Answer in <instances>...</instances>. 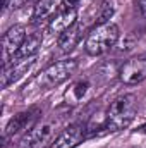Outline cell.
<instances>
[{
    "label": "cell",
    "instance_id": "2",
    "mask_svg": "<svg viewBox=\"0 0 146 148\" xmlns=\"http://www.w3.org/2000/svg\"><path fill=\"white\" fill-rule=\"evenodd\" d=\"M119 40V28L113 23H105L100 26H95L89 29L86 41H84V50L86 53L96 57L102 55L105 52H108L110 48L117 43Z\"/></svg>",
    "mask_w": 146,
    "mask_h": 148
},
{
    "label": "cell",
    "instance_id": "9",
    "mask_svg": "<svg viewBox=\"0 0 146 148\" xmlns=\"http://www.w3.org/2000/svg\"><path fill=\"white\" fill-rule=\"evenodd\" d=\"M33 64H35V57H29V59H10V62L3 64L2 88H7L9 84L16 83Z\"/></svg>",
    "mask_w": 146,
    "mask_h": 148
},
{
    "label": "cell",
    "instance_id": "5",
    "mask_svg": "<svg viewBox=\"0 0 146 148\" xmlns=\"http://www.w3.org/2000/svg\"><path fill=\"white\" fill-rule=\"evenodd\" d=\"M119 79L127 86L143 83L146 79V57H134L126 60L119 69Z\"/></svg>",
    "mask_w": 146,
    "mask_h": 148
},
{
    "label": "cell",
    "instance_id": "8",
    "mask_svg": "<svg viewBox=\"0 0 146 148\" xmlns=\"http://www.w3.org/2000/svg\"><path fill=\"white\" fill-rule=\"evenodd\" d=\"M113 14V0H98L95 3H91V7L86 12V21H83V26H100L110 23L108 19Z\"/></svg>",
    "mask_w": 146,
    "mask_h": 148
},
{
    "label": "cell",
    "instance_id": "10",
    "mask_svg": "<svg viewBox=\"0 0 146 148\" xmlns=\"http://www.w3.org/2000/svg\"><path fill=\"white\" fill-rule=\"evenodd\" d=\"M86 134V127L83 124H72L69 127H65L53 141L50 148H76Z\"/></svg>",
    "mask_w": 146,
    "mask_h": 148
},
{
    "label": "cell",
    "instance_id": "16",
    "mask_svg": "<svg viewBox=\"0 0 146 148\" xmlns=\"http://www.w3.org/2000/svg\"><path fill=\"white\" fill-rule=\"evenodd\" d=\"M79 2H81V0H62L59 10H72V9H77Z\"/></svg>",
    "mask_w": 146,
    "mask_h": 148
},
{
    "label": "cell",
    "instance_id": "7",
    "mask_svg": "<svg viewBox=\"0 0 146 148\" xmlns=\"http://www.w3.org/2000/svg\"><path fill=\"white\" fill-rule=\"evenodd\" d=\"M26 40V28L23 24H14L7 29V33L2 38V48H3V64L9 62V59H12L17 50L21 48V45Z\"/></svg>",
    "mask_w": 146,
    "mask_h": 148
},
{
    "label": "cell",
    "instance_id": "18",
    "mask_svg": "<svg viewBox=\"0 0 146 148\" xmlns=\"http://www.w3.org/2000/svg\"><path fill=\"white\" fill-rule=\"evenodd\" d=\"M136 9L143 17H146V0H136Z\"/></svg>",
    "mask_w": 146,
    "mask_h": 148
},
{
    "label": "cell",
    "instance_id": "13",
    "mask_svg": "<svg viewBox=\"0 0 146 148\" xmlns=\"http://www.w3.org/2000/svg\"><path fill=\"white\" fill-rule=\"evenodd\" d=\"M83 29L84 26L81 23H76L74 26H71L69 29H65L64 33L59 35V47L62 52H71L76 48V45L79 43V40L83 36Z\"/></svg>",
    "mask_w": 146,
    "mask_h": 148
},
{
    "label": "cell",
    "instance_id": "11",
    "mask_svg": "<svg viewBox=\"0 0 146 148\" xmlns=\"http://www.w3.org/2000/svg\"><path fill=\"white\" fill-rule=\"evenodd\" d=\"M77 23V9H72V10H59L52 19H50V33H64L65 29H69L71 26H74Z\"/></svg>",
    "mask_w": 146,
    "mask_h": 148
},
{
    "label": "cell",
    "instance_id": "12",
    "mask_svg": "<svg viewBox=\"0 0 146 148\" xmlns=\"http://www.w3.org/2000/svg\"><path fill=\"white\" fill-rule=\"evenodd\" d=\"M60 3V0H36V5L33 9V23L40 24L46 19H52L59 12Z\"/></svg>",
    "mask_w": 146,
    "mask_h": 148
},
{
    "label": "cell",
    "instance_id": "14",
    "mask_svg": "<svg viewBox=\"0 0 146 148\" xmlns=\"http://www.w3.org/2000/svg\"><path fill=\"white\" fill-rule=\"evenodd\" d=\"M41 41H43V36L41 33H33V35H28L24 43L21 45V48L17 50V53L12 57V59H29V57H35L36 52L41 47Z\"/></svg>",
    "mask_w": 146,
    "mask_h": 148
},
{
    "label": "cell",
    "instance_id": "3",
    "mask_svg": "<svg viewBox=\"0 0 146 148\" xmlns=\"http://www.w3.org/2000/svg\"><path fill=\"white\" fill-rule=\"evenodd\" d=\"M77 60L76 59H62L52 66H48L43 73H40L36 83L40 84L41 90H50L59 86L60 83H64L65 79H69L76 69H77Z\"/></svg>",
    "mask_w": 146,
    "mask_h": 148
},
{
    "label": "cell",
    "instance_id": "6",
    "mask_svg": "<svg viewBox=\"0 0 146 148\" xmlns=\"http://www.w3.org/2000/svg\"><path fill=\"white\" fill-rule=\"evenodd\" d=\"M53 129H55V122H53V121L36 124V126L23 138L21 148H45V145H48L50 140H52Z\"/></svg>",
    "mask_w": 146,
    "mask_h": 148
},
{
    "label": "cell",
    "instance_id": "17",
    "mask_svg": "<svg viewBox=\"0 0 146 148\" xmlns=\"http://www.w3.org/2000/svg\"><path fill=\"white\" fill-rule=\"evenodd\" d=\"M26 0H2V5H3V10L7 9H17L24 3Z\"/></svg>",
    "mask_w": 146,
    "mask_h": 148
},
{
    "label": "cell",
    "instance_id": "19",
    "mask_svg": "<svg viewBox=\"0 0 146 148\" xmlns=\"http://www.w3.org/2000/svg\"><path fill=\"white\" fill-rule=\"evenodd\" d=\"M138 131H139V133H143V134H146V124L139 126V127H138Z\"/></svg>",
    "mask_w": 146,
    "mask_h": 148
},
{
    "label": "cell",
    "instance_id": "15",
    "mask_svg": "<svg viewBox=\"0 0 146 148\" xmlns=\"http://www.w3.org/2000/svg\"><path fill=\"white\" fill-rule=\"evenodd\" d=\"M86 90H88V83H86V81H79V83H77V84L74 86L72 93L76 95V98L79 100V98H81V97H83V95L86 93Z\"/></svg>",
    "mask_w": 146,
    "mask_h": 148
},
{
    "label": "cell",
    "instance_id": "4",
    "mask_svg": "<svg viewBox=\"0 0 146 148\" xmlns=\"http://www.w3.org/2000/svg\"><path fill=\"white\" fill-rule=\"evenodd\" d=\"M38 115H40V109L33 107V109H28L24 112H19L17 115H14L7 127H5V133H3V143L10 138V136H16L23 131H31L35 126H36Z\"/></svg>",
    "mask_w": 146,
    "mask_h": 148
},
{
    "label": "cell",
    "instance_id": "1",
    "mask_svg": "<svg viewBox=\"0 0 146 148\" xmlns=\"http://www.w3.org/2000/svg\"><path fill=\"white\" fill-rule=\"evenodd\" d=\"M136 112H138L136 97L131 95V93L129 95H120L110 103L102 127L107 129V131H120V129L127 127L132 122V119L136 117Z\"/></svg>",
    "mask_w": 146,
    "mask_h": 148
}]
</instances>
